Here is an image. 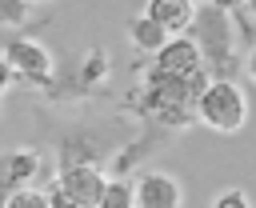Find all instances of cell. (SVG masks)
I'll list each match as a JSON object with an SVG mask.
<instances>
[{"label": "cell", "instance_id": "1", "mask_svg": "<svg viewBox=\"0 0 256 208\" xmlns=\"http://www.w3.org/2000/svg\"><path fill=\"white\" fill-rule=\"evenodd\" d=\"M48 140L56 152V172L60 168H80V164H112V156L132 140L136 128L124 124V116L112 120H48Z\"/></svg>", "mask_w": 256, "mask_h": 208}, {"label": "cell", "instance_id": "2", "mask_svg": "<svg viewBox=\"0 0 256 208\" xmlns=\"http://www.w3.org/2000/svg\"><path fill=\"white\" fill-rule=\"evenodd\" d=\"M196 52H200V64L212 80H232L236 68H244L240 60V40H248V24H240L232 12L216 8V4H196V16H192V28L184 32Z\"/></svg>", "mask_w": 256, "mask_h": 208}, {"label": "cell", "instance_id": "3", "mask_svg": "<svg viewBox=\"0 0 256 208\" xmlns=\"http://www.w3.org/2000/svg\"><path fill=\"white\" fill-rule=\"evenodd\" d=\"M112 76V56L108 48L100 44H88L80 52H68L64 60H56V72L44 88V100L48 104H80V100H92L104 92Z\"/></svg>", "mask_w": 256, "mask_h": 208}, {"label": "cell", "instance_id": "4", "mask_svg": "<svg viewBox=\"0 0 256 208\" xmlns=\"http://www.w3.org/2000/svg\"><path fill=\"white\" fill-rule=\"evenodd\" d=\"M192 112H196V124L224 132V136H236L248 124V96L236 80H208V88L196 96Z\"/></svg>", "mask_w": 256, "mask_h": 208}, {"label": "cell", "instance_id": "5", "mask_svg": "<svg viewBox=\"0 0 256 208\" xmlns=\"http://www.w3.org/2000/svg\"><path fill=\"white\" fill-rule=\"evenodd\" d=\"M4 60H8V68L16 72V80H24V84H32V88H48V80H52V72H56V60H52V52L32 36V32H12L8 40H4V52H0Z\"/></svg>", "mask_w": 256, "mask_h": 208}, {"label": "cell", "instance_id": "6", "mask_svg": "<svg viewBox=\"0 0 256 208\" xmlns=\"http://www.w3.org/2000/svg\"><path fill=\"white\" fill-rule=\"evenodd\" d=\"M48 188L64 192V196H68L72 204H80V208H96V204H100V196H104V188H108V172H104L100 164L60 168V172L48 180Z\"/></svg>", "mask_w": 256, "mask_h": 208}, {"label": "cell", "instance_id": "7", "mask_svg": "<svg viewBox=\"0 0 256 208\" xmlns=\"http://www.w3.org/2000/svg\"><path fill=\"white\" fill-rule=\"evenodd\" d=\"M36 172H40V148L20 144V148L0 152V208H4V200H8L12 192L28 188V184L36 180Z\"/></svg>", "mask_w": 256, "mask_h": 208}, {"label": "cell", "instance_id": "8", "mask_svg": "<svg viewBox=\"0 0 256 208\" xmlns=\"http://www.w3.org/2000/svg\"><path fill=\"white\" fill-rule=\"evenodd\" d=\"M136 208H184L180 180L160 168H144L136 176Z\"/></svg>", "mask_w": 256, "mask_h": 208}, {"label": "cell", "instance_id": "9", "mask_svg": "<svg viewBox=\"0 0 256 208\" xmlns=\"http://www.w3.org/2000/svg\"><path fill=\"white\" fill-rule=\"evenodd\" d=\"M152 68H160V72H176V76H188V72H200L204 64H200V52H196V44L188 40V36H168V44L148 60Z\"/></svg>", "mask_w": 256, "mask_h": 208}, {"label": "cell", "instance_id": "10", "mask_svg": "<svg viewBox=\"0 0 256 208\" xmlns=\"http://www.w3.org/2000/svg\"><path fill=\"white\" fill-rule=\"evenodd\" d=\"M144 16L156 20L168 36H184V32L192 28L196 4H192V0H144Z\"/></svg>", "mask_w": 256, "mask_h": 208}, {"label": "cell", "instance_id": "11", "mask_svg": "<svg viewBox=\"0 0 256 208\" xmlns=\"http://www.w3.org/2000/svg\"><path fill=\"white\" fill-rule=\"evenodd\" d=\"M128 44H132L140 56H156V52L168 44V32H164L156 20H148V16L140 12V16L128 20Z\"/></svg>", "mask_w": 256, "mask_h": 208}, {"label": "cell", "instance_id": "12", "mask_svg": "<svg viewBox=\"0 0 256 208\" xmlns=\"http://www.w3.org/2000/svg\"><path fill=\"white\" fill-rule=\"evenodd\" d=\"M96 208H136V176H108Z\"/></svg>", "mask_w": 256, "mask_h": 208}, {"label": "cell", "instance_id": "13", "mask_svg": "<svg viewBox=\"0 0 256 208\" xmlns=\"http://www.w3.org/2000/svg\"><path fill=\"white\" fill-rule=\"evenodd\" d=\"M28 20H32V4L28 0H0V28L20 32V28H28Z\"/></svg>", "mask_w": 256, "mask_h": 208}, {"label": "cell", "instance_id": "14", "mask_svg": "<svg viewBox=\"0 0 256 208\" xmlns=\"http://www.w3.org/2000/svg\"><path fill=\"white\" fill-rule=\"evenodd\" d=\"M4 208H52L48 204V192L44 188H20L4 200Z\"/></svg>", "mask_w": 256, "mask_h": 208}, {"label": "cell", "instance_id": "15", "mask_svg": "<svg viewBox=\"0 0 256 208\" xmlns=\"http://www.w3.org/2000/svg\"><path fill=\"white\" fill-rule=\"evenodd\" d=\"M208 208H256V204H252V196H248L244 188H224V192L212 196Z\"/></svg>", "mask_w": 256, "mask_h": 208}, {"label": "cell", "instance_id": "16", "mask_svg": "<svg viewBox=\"0 0 256 208\" xmlns=\"http://www.w3.org/2000/svg\"><path fill=\"white\" fill-rule=\"evenodd\" d=\"M12 84H16V72H12V68H8V60L0 56V96H4Z\"/></svg>", "mask_w": 256, "mask_h": 208}, {"label": "cell", "instance_id": "17", "mask_svg": "<svg viewBox=\"0 0 256 208\" xmlns=\"http://www.w3.org/2000/svg\"><path fill=\"white\" fill-rule=\"evenodd\" d=\"M244 76L256 84V44H252V48H248V56H244Z\"/></svg>", "mask_w": 256, "mask_h": 208}, {"label": "cell", "instance_id": "18", "mask_svg": "<svg viewBox=\"0 0 256 208\" xmlns=\"http://www.w3.org/2000/svg\"><path fill=\"white\" fill-rule=\"evenodd\" d=\"M244 12H248V16H256V0H244Z\"/></svg>", "mask_w": 256, "mask_h": 208}, {"label": "cell", "instance_id": "19", "mask_svg": "<svg viewBox=\"0 0 256 208\" xmlns=\"http://www.w3.org/2000/svg\"><path fill=\"white\" fill-rule=\"evenodd\" d=\"M28 4H36V0H28Z\"/></svg>", "mask_w": 256, "mask_h": 208}]
</instances>
